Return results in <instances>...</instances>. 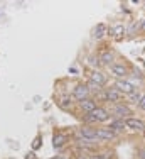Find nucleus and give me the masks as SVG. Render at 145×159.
<instances>
[{
  "label": "nucleus",
  "instance_id": "1",
  "mask_svg": "<svg viewBox=\"0 0 145 159\" xmlns=\"http://www.w3.org/2000/svg\"><path fill=\"white\" fill-rule=\"evenodd\" d=\"M110 113H112L113 119H130V117L133 115V110L130 105H127L125 102H121V103H115L112 105V108H110Z\"/></svg>",
  "mask_w": 145,
  "mask_h": 159
},
{
  "label": "nucleus",
  "instance_id": "2",
  "mask_svg": "<svg viewBox=\"0 0 145 159\" xmlns=\"http://www.w3.org/2000/svg\"><path fill=\"white\" fill-rule=\"evenodd\" d=\"M130 70L132 68L123 61H115L112 66H110V71H112V75L116 80H127L128 75H130Z\"/></svg>",
  "mask_w": 145,
  "mask_h": 159
},
{
  "label": "nucleus",
  "instance_id": "3",
  "mask_svg": "<svg viewBox=\"0 0 145 159\" xmlns=\"http://www.w3.org/2000/svg\"><path fill=\"white\" fill-rule=\"evenodd\" d=\"M76 135H78V139H81V141H90V142H96V127L94 125H85L83 124L81 127L76 130Z\"/></svg>",
  "mask_w": 145,
  "mask_h": 159
},
{
  "label": "nucleus",
  "instance_id": "4",
  "mask_svg": "<svg viewBox=\"0 0 145 159\" xmlns=\"http://www.w3.org/2000/svg\"><path fill=\"white\" fill-rule=\"evenodd\" d=\"M123 98H125V95L116 88L115 85L110 86V88H105V102H108V103H112V105L121 103V102H123Z\"/></svg>",
  "mask_w": 145,
  "mask_h": 159
},
{
  "label": "nucleus",
  "instance_id": "5",
  "mask_svg": "<svg viewBox=\"0 0 145 159\" xmlns=\"http://www.w3.org/2000/svg\"><path fill=\"white\" fill-rule=\"evenodd\" d=\"M91 117L94 119V122L96 124H105V122H110L112 120V113L106 107H101V105H98L96 110L91 112Z\"/></svg>",
  "mask_w": 145,
  "mask_h": 159
},
{
  "label": "nucleus",
  "instance_id": "6",
  "mask_svg": "<svg viewBox=\"0 0 145 159\" xmlns=\"http://www.w3.org/2000/svg\"><path fill=\"white\" fill-rule=\"evenodd\" d=\"M125 125H127V130L137 132V134H143L145 132V122L142 119H137V117L125 119Z\"/></svg>",
  "mask_w": 145,
  "mask_h": 159
},
{
  "label": "nucleus",
  "instance_id": "7",
  "mask_svg": "<svg viewBox=\"0 0 145 159\" xmlns=\"http://www.w3.org/2000/svg\"><path fill=\"white\" fill-rule=\"evenodd\" d=\"M90 97H91V92H90L86 83H78V85L72 88V98H74L76 102H81V100L90 98Z\"/></svg>",
  "mask_w": 145,
  "mask_h": 159
},
{
  "label": "nucleus",
  "instance_id": "8",
  "mask_svg": "<svg viewBox=\"0 0 145 159\" xmlns=\"http://www.w3.org/2000/svg\"><path fill=\"white\" fill-rule=\"evenodd\" d=\"M118 137V134H115L113 130H110L108 127H96V139L101 142H110L115 141Z\"/></svg>",
  "mask_w": 145,
  "mask_h": 159
},
{
  "label": "nucleus",
  "instance_id": "9",
  "mask_svg": "<svg viewBox=\"0 0 145 159\" xmlns=\"http://www.w3.org/2000/svg\"><path fill=\"white\" fill-rule=\"evenodd\" d=\"M78 107H79V110L86 115V113H91L93 110H96L98 102H96V98H94V97H90V98H85V100L78 102Z\"/></svg>",
  "mask_w": 145,
  "mask_h": 159
},
{
  "label": "nucleus",
  "instance_id": "10",
  "mask_svg": "<svg viewBox=\"0 0 145 159\" xmlns=\"http://www.w3.org/2000/svg\"><path fill=\"white\" fill-rule=\"evenodd\" d=\"M98 58H100V63H101V64H105V66H108V68L116 61V59H115V58H116L115 51H113V49H110V48H105V49H103L100 54H98Z\"/></svg>",
  "mask_w": 145,
  "mask_h": 159
},
{
  "label": "nucleus",
  "instance_id": "11",
  "mask_svg": "<svg viewBox=\"0 0 145 159\" xmlns=\"http://www.w3.org/2000/svg\"><path fill=\"white\" fill-rule=\"evenodd\" d=\"M115 86L120 90L121 93H123L125 97L130 95V93H133V92L137 90V86L133 85V83H132L128 78H127V80H116V81H115Z\"/></svg>",
  "mask_w": 145,
  "mask_h": 159
},
{
  "label": "nucleus",
  "instance_id": "12",
  "mask_svg": "<svg viewBox=\"0 0 145 159\" xmlns=\"http://www.w3.org/2000/svg\"><path fill=\"white\" fill-rule=\"evenodd\" d=\"M108 36H112L113 41H123V37L127 36V27L123 24H115L110 27Z\"/></svg>",
  "mask_w": 145,
  "mask_h": 159
},
{
  "label": "nucleus",
  "instance_id": "13",
  "mask_svg": "<svg viewBox=\"0 0 145 159\" xmlns=\"http://www.w3.org/2000/svg\"><path fill=\"white\" fill-rule=\"evenodd\" d=\"M90 81H93V83H96V85H100L101 88L106 85V81H108V76H106L103 71L100 70H93L90 73Z\"/></svg>",
  "mask_w": 145,
  "mask_h": 159
},
{
  "label": "nucleus",
  "instance_id": "14",
  "mask_svg": "<svg viewBox=\"0 0 145 159\" xmlns=\"http://www.w3.org/2000/svg\"><path fill=\"white\" fill-rule=\"evenodd\" d=\"M108 129L120 135V134H123V132L127 130V125H125V120H121V119H112L108 122Z\"/></svg>",
  "mask_w": 145,
  "mask_h": 159
},
{
  "label": "nucleus",
  "instance_id": "15",
  "mask_svg": "<svg viewBox=\"0 0 145 159\" xmlns=\"http://www.w3.org/2000/svg\"><path fill=\"white\" fill-rule=\"evenodd\" d=\"M143 95H145L143 92H140V90H135L133 93H130V95L125 97V103H127V105H138L140 100L143 98Z\"/></svg>",
  "mask_w": 145,
  "mask_h": 159
},
{
  "label": "nucleus",
  "instance_id": "16",
  "mask_svg": "<svg viewBox=\"0 0 145 159\" xmlns=\"http://www.w3.org/2000/svg\"><path fill=\"white\" fill-rule=\"evenodd\" d=\"M68 142V135L63 134V132H56L54 135H52V146H54V149H61V147H64Z\"/></svg>",
  "mask_w": 145,
  "mask_h": 159
},
{
  "label": "nucleus",
  "instance_id": "17",
  "mask_svg": "<svg viewBox=\"0 0 145 159\" xmlns=\"http://www.w3.org/2000/svg\"><path fill=\"white\" fill-rule=\"evenodd\" d=\"M105 36H108V25L103 24V22H100V24H96V27L93 29V37L96 41H100Z\"/></svg>",
  "mask_w": 145,
  "mask_h": 159
},
{
  "label": "nucleus",
  "instance_id": "18",
  "mask_svg": "<svg viewBox=\"0 0 145 159\" xmlns=\"http://www.w3.org/2000/svg\"><path fill=\"white\" fill-rule=\"evenodd\" d=\"M72 100H74V98L69 97V95L61 97L59 100H58V107L63 108V110H71V108H72Z\"/></svg>",
  "mask_w": 145,
  "mask_h": 159
},
{
  "label": "nucleus",
  "instance_id": "19",
  "mask_svg": "<svg viewBox=\"0 0 145 159\" xmlns=\"http://www.w3.org/2000/svg\"><path fill=\"white\" fill-rule=\"evenodd\" d=\"M86 85H88V88H90V92H91V93H94V95H98V93H100L101 90H103L100 85H96V83L90 81V80H88V81H86Z\"/></svg>",
  "mask_w": 145,
  "mask_h": 159
},
{
  "label": "nucleus",
  "instance_id": "20",
  "mask_svg": "<svg viewBox=\"0 0 145 159\" xmlns=\"http://www.w3.org/2000/svg\"><path fill=\"white\" fill-rule=\"evenodd\" d=\"M137 31H140V20L138 22H132V25L127 29V34L128 36H135Z\"/></svg>",
  "mask_w": 145,
  "mask_h": 159
},
{
  "label": "nucleus",
  "instance_id": "21",
  "mask_svg": "<svg viewBox=\"0 0 145 159\" xmlns=\"http://www.w3.org/2000/svg\"><path fill=\"white\" fill-rule=\"evenodd\" d=\"M88 64H90L93 70H96V68L101 64L100 63V58H98V56H90V58H88Z\"/></svg>",
  "mask_w": 145,
  "mask_h": 159
},
{
  "label": "nucleus",
  "instance_id": "22",
  "mask_svg": "<svg viewBox=\"0 0 145 159\" xmlns=\"http://www.w3.org/2000/svg\"><path fill=\"white\" fill-rule=\"evenodd\" d=\"M98 154H100L103 159H112V157H115V152H113V151H100Z\"/></svg>",
  "mask_w": 145,
  "mask_h": 159
},
{
  "label": "nucleus",
  "instance_id": "23",
  "mask_svg": "<svg viewBox=\"0 0 145 159\" xmlns=\"http://www.w3.org/2000/svg\"><path fill=\"white\" fill-rule=\"evenodd\" d=\"M137 108H138V110H142V112H145V95H143L142 100H140V103L137 105Z\"/></svg>",
  "mask_w": 145,
  "mask_h": 159
},
{
  "label": "nucleus",
  "instance_id": "24",
  "mask_svg": "<svg viewBox=\"0 0 145 159\" xmlns=\"http://www.w3.org/2000/svg\"><path fill=\"white\" fill-rule=\"evenodd\" d=\"M39 146H41V137H36V141L32 144V149H39Z\"/></svg>",
  "mask_w": 145,
  "mask_h": 159
},
{
  "label": "nucleus",
  "instance_id": "25",
  "mask_svg": "<svg viewBox=\"0 0 145 159\" xmlns=\"http://www.w3.org/2000/svg\"><path fill=\"white\" fill-rule=\"evenodd\" d=\"M138 159H145V147H142V149H138Z\"/></svg>",
  "mask_w": 145,
  "mask_h": 159
},
{
  "label": "nucleus",
  "instance_id": "26",
  "mask_svg": "<svg viewBox=\"0 0 145 159\" xmlns=\"http://www.w3.org/2000/svg\"><path fill=\"white\" fill-rule=\"evenodd\" d=\"M140 31L145 32V17L142 19V20H140Z\"/></svg>",
  "mask_w": 145,
  "mask_h": 159
},
{
  "label": "nucleus",
  "instance_id": "27",
  "mask_svg": "<svg viewBox=\"0 0 145 159\" xmlns=\"http://www.w3.org/2000/svg\"><path fill=\"white\" fill-rule=\"evenodd\" d=\"M90 159H103V157L98 152H94V154H91V156H90Z\"/></svg>",
  "mask_w": 145,
  "mask_h": 159
},
{
  "label": "nucleus",
  "instance_id": "28",
  "mask_svg": "<svg viewBox=\"0 0 145 159\" xmlns=\"http://www.w3.org/2000/svg\"><path fill=\"white\" fill-rule=\"evenodd\" d=\"M76 159H90V156H86V154H79V156H76Z\"/></svg>",
  "mask_w": 145,
  "mask_h": 159
},
{
  "label": "nucleus",
  "instance_id": "29",
  "mask_svg": "<svg viewBox=\"0 0 145 159\" xmlns=\"http://www.w3.org/2000/svg\"><path fill=\"white\" fill-rule=\"evenodd\" d=\"M51 159H64V157H61V156H56V157H51Z\"/></svg>",
  "mask_w": 145,
  "mask_h": 159
},
{
  "label": "nucleus",
  "instance_id": "30",
  "mask_svg": "<svg viewBox=\"0 0 145 159\" xmlns=\"http://www.w3.org/2000/svg\"><path fill=\"white\" fill-rule=\"evenodd\" d=\"M143 9H145V3H143Z\"/></svg>",
  "mask_w": 145,
  "mask_h": 159
},
{
  "label": "nucleus",
  "instance_id": "31",
  "mask_svg": "<svg viewBox=\"0 0 145 159\" xmlns=\"http://www.w3.org/2000/svg\"><path fill=\"white\" fill-rule=\"evenodd\" d=\"M72 159H76V157H72Z\"/></svg>",
  "mask_w": 145,
  "mask_h": 159
}]
</instances>
